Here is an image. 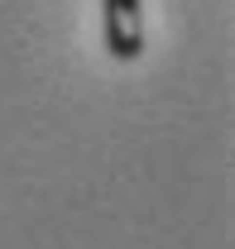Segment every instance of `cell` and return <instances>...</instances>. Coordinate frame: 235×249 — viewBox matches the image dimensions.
Returning a JSON list of instances; mask_svg holds the SVG:
<instances>
[{"label": "cell", "instance_id": "cell-1", "mask_svg": "<svg viewBox=\"0 0 235 249\" xmlns=\"http://www.w3.org/2000/svg\"><path fill=\"white\" fill-rule=\"evenodd\" d=\"M101 34L111 58L135 62L144 53V5L139 0H101Z\"/></svg>", "mask_w": 235, "mask_h": 249}]
</instances>
